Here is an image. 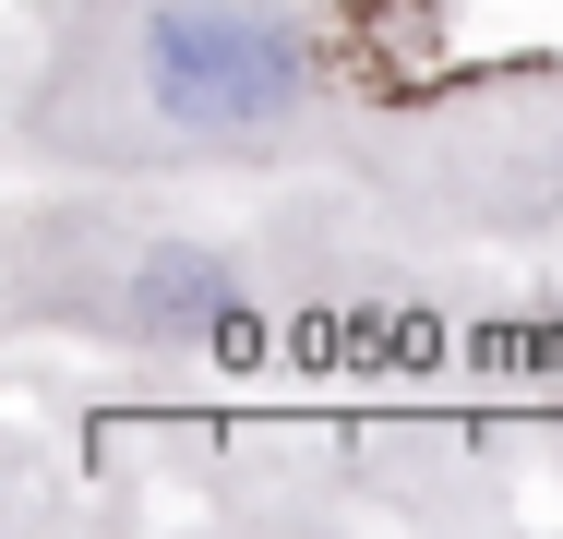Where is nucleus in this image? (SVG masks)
I'll list each match as a JSON object with an SVG mask.
<instances>
[{
    "label": "nucleus",
    "mask_w": 563,
    "mask_h": 539,
    "mask_svg": "<svg viewBox=\"0 0 563 539\" xmlns=\"http://www.w3.org/2000/svg\"><path fill=\"white\" fill-rule=\"evenodd\" d=\"M120 97L156 144H240L300 108V24L276 0H156L120 48Z\"/></svg>",
    "instance_id": "f257e3e1"
}]
</instances>
